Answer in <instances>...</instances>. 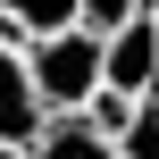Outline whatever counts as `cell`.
I'll list each match as a JSON object with an SVG mask.
<instances>
[{
    "mask_svg": "<svg viewBox=\"0 0 159 159\" xmlns=\"http://www.w3.org/2000/svg\"><path fill=\"white\" fill-rule=\"evenodd\" d=\"M25 75H34V109L42 117H84V101L101 92V42L75 25V34H50L25 50Z\"/></svg>",
    "mask_w": 159,
    "mask_h": 159,
    "instance_id": "1",
    "label": "cell"
},
{
    "mask_svg": "<svg viewBox=\"0 0 159 159\" xmlns=\"http://www.w3.org/2000/svg\"><path fill=\"white\" fill-rule=\"evenodd\" d=\"M101 92H117V101H151L159 92V34L143 17L101 42Z\"/></svg>",
    "mask_w": 159,
    "mask_h": 159,
    "instance_id": "2",
    "label": "cell"
},
{
    "mask_svg": "<svg viewBox=\"0 0 159 159\" xmlns=\"http://www.w3.org/2000/svg\"><path fill=\"white\" fill-rule=\"evenodd\" d=\"M42 109H34V75H25V50H0V151H34L42 143Z\"/></svg>",
    "mask_w": 159,
    "mask_h": 159,
    "instance_id": "3",
    "label": "cell"
},
{
    "mask_svg": "<svg viewBox=\"0 0 159 159\" xmlns=\"http://www.w3.org/2000/svg\"><path fill=\"white\" fill-rule=\"evenodd\" d=\"M34 159H117V151H109L84 117H50V126H42V143H34Z\"/></svg>",
    "mask_w": 159,
    "mask_h": 159,
    "instance_id": "4",
    "label": "cell"
},
{
    "mask_svg": "<svg viewBox=\"0 0 159 159\" xmlns=\"http://www.w3.org/2000/svg\"><path fill=\"white\" fill-rule=\"evenodd\" d=\"M0 17H17V25H25V42L75 34V0H0Z\"/></svg>",
    "mask_w": 159,
    "mask_h": 159,
    "instance_id": "5",
    "label": "cell"
},
{
    "mask_svg": "<svg viewBox=\"0 0 159 159\" xmlns=\"http://www.w3.org/2000/svg\"><path fill=\"white\" fill-rule=\"evenodd\" d=\"M143 8H151V0H75V25H84L92 42H109V34H126Z\"/></svg>",
    "mask_w": 159,
    "mask_h": 159,
    "instance_id": "6",
    "label": "cell"
},
{
    "mask_svg": "<svg viewBox=\"0 0 159 159\" xmlns=\"http://www.w3.org/2000/svg\"><path fill=\"white\" fill-rule=\"evenodd\" d=\"M134 109H143V101H117V92H92V101H84V126H92L101 143H117V134L134 126Z\"/></svg>",
    "mask_w": 159,
    "mask_h": 159,
    "instance_id": "7",
    "label": "cell"
},
{
    "mask_svg": "<svg viewBox=\"0 0 159 159\" xmlns=\"http://www.w3.org/2000/svg\"><path fill=\"white\" fill-rule=\"evenodd\" d=\"M143 109H151V117H159V92H151V101H143Z\"/></svg>",
    "mask_w": 159,
    "mask_h": 159,
    "instance_id": "8",
    "label": "cell"
},
{
    "mask_svg": "<svg viewBox=\"0 0 159 159\" xmlns=\"http://www.w3.org/2000/svg\"><path fill=\"white\" fill-rule=\"evenodd\" d=\"M0 159H34V151H0Z\"/></svg>",
    "mask_w": 159,
    "mask_h": 159,
    "instance_id": "9",
    "label": "cell"
}]
</instances>
